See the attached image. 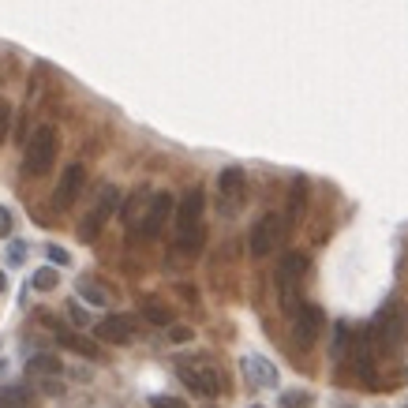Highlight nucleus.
<instances>
[{
	"label": "nucleus",
	"mask_w": 408,
	"mask_h": 408,
	"mask_svg": "<svg viewBox=\"0 0 408 408\" xmlns=\"http://www.w3.org/2000/svg\"><path fill=\"white\" fill-rule=\"evenodd\" d=\"M139 311H143V318L154 322V326H169V322H173V311L161 304V300H150V296H146L143 304H139Z\"/></svg>",
	"instance_id": "dca6fc26"
},
{
	"label": "nucleus",
	"mask_w": 408,
	"mask_h": 408,
	"mask_svg": "<svg viewBox=\"0 0 408 408\" xmlns=\"http://www.w3.org/2000/svg\"><path fill=\"white\" fill-rule=\"evenodd\" d=\"M68 318L75 322V326H87V322H90V315H87V307H83V304H79V300H71V304H68Z\"/></svg>",
	"instance_id": "bb28decb"
},
{
	"label": "nucleus",
	"mask_w": 408,
	"mask_h": 408,
	"mask_svg": "<svg viewBox=\"0 0 408 408\" xmlns=\"http://www.w3.org/2000/svg\"><path fill=\"white\" fill-rule=\"evenodd\" d=\"M251 408H266V405H251Z\"/></svg>",
	"instance_id": "2f4dec72"
},
{
	"label": "nucleus",
	"mask_w": 408,
	"mask_h": 408,
	"mask_svg": "<svg viewBox=\"0 0 408 408\" xmlns=\"http://www.w3.org/2000/svg\"><path fill=\"white\" fill-rule=\"evenodd\" d=\"M79 296L87 300V304H94V307H105V293L94 281H79Z\"/></svg>",
	"instance_id": "5701e85b"
},
{
	"label": "nucleus",
	"mask_w": 408,
	"mask_h": 408,
	"mask_svg": "<svg viewBox=\"0 0 408 408\" xmlns=\"http://www.w3.org/2000/svg\"><path fill=\"white\" fill-rule=\"evenodd\" d=\"M169 341H173V345H184V341H191V337H195V330H191V326H173V322H169Z\"/></svg>",
	"instance_id": "a878e982"
},
{
	"label": "nucleus",
	"mask_w": 408,
	"mask_h": 408,
	"mask_svg": "<svg viewBox=\"0 0 408 408\" xmlns=\"http://www.w3.org/2000/svg\"><path fill=\"white\" fill-rule=\"evenodd\" d=\"M12 229H15L12 210H8V206H0V240H8V236H12Z\"/></svg>",
	"instance_id": "c756f323"
},
{
	"label": "nucleus",
	"mask_w": 408,
	"mask_h": 408,
	"mask_svg": "<svg viewBox=\"0 0 408 408\" xmlns=\"http://www.w3.org/2000/svg\"><path fill=\"white\" fill-rule=\"evenodd\" d=\"M150 408H188L180 397H169V393H157V397H150Z\"/></svg>",
	"instance_id": "cd10ccee"
},
{
	"label": "nucleus",
	"mask_w": 408,
	"mask_h": 408,
	"mask_svg": "<svg viewBox=\"0 0 408 408\" xmlns=\"http://www.w3.org/2000/svg\"><path fill=\"white\" fill-rule=\"evenodd\" d=\"M202 210H206V195L202 188L184 191V199L173 206L176 218V251L180 255H199L202 240H206V229H202Z\"/></svg>",
	"instance_id": "f257e3e1"
},
{
	"label": "nucleus",
	"mask_w": 408,
	"mask_h": 408,
	"mask_svg": "<svg viewBox=\"0 0 408 408\" xmlns=\"http://www.w3.org/2000/svg\"><path fill=\"white\" fill-rule=\"evenodd\" d=\"M304 210H307V180L296 176V180H293V191H288V218H285V229H288V225H300V221H304Z\"/></svg>",
	"instance_id": "2eb2a0df"
},
{
	"label": "nucleus",
	"mask_w": 408,
	"mask_h": 408,
	"mask_svg": "<svg viewBox=\"0 0 408 408\" xmlns=\"http://www.w3.org/2000/svg\"><path fill=\"white\" fill-rule=\"evenodd\" d=\"M304 274H307V255L304 251H288L281 262H277V296H281V307H285V315L293 318V311L304 304L300 300V281H304Z\"/></svg>",
	"instance_id": "f03ea898"
},
{
	"label": "nucleus",
	"mask_w": 408,
	"mask_h": 408,
	"mask_svg": "<svg viewBox=\"0 0 408 408\" xmlns=\"http://www.w3.org/2000/svg\"><path fill=\"white\" fill-rule=\"evenodd\" d=\"M8 135H12V105L0 101V146L8 143Z\"/></svg>",
	"instance_id": "393cba45"
},
{
	"label": "nucleus",
	"mask_w": 408,
	"mask_h": 408,
	"mask_svg": "<svg viewBox=\"0 0 408 408\" xmlns=\"http://www.w3.org/2000/svg\"><path fill=\"white\" fill-rule=\"evenodd\" d=\"M27 371H30V374H60L64 363L52 356V352H38V356L27 360Z\"/></svg>",
	"instance_id": "f3484780"
},
{
	"label": "nucleus",
	"mask_w": 408,
	"mask_h": 408,
	"mask_svg": "<svg viewBox=\"0 0 408 408\" xmlns=\"http://www.w3.org/2000/svg\"><path fill=\"white\" fill-rule=\"evenodd\" d=\"M94 337L105 341V345H127L135 337V322H132V315H105L94 326Z\"/></svg>",
	"instance_id": "f8f14e48"
},
{
	"label": "nucleus",
	"mask_w": 408,
	"mask_h": 408,
	"mask_svg": "<svg viewBox=\"0 0 408 408\" xmlns=\"http://www.w3.org/2000/svg\"><path fill=\"white\" fill-rule=\"evenodd\" d=\"M4 262H8V266H23V262H27V244H23V240H12V244H8Z\"/></svg>",
	"instance_id": "b1692460"
},
{
	"label": "nucleus",
	"mask_w": 408,
	"mask_h": 408,
	"mask_svg": "<svg viewBox=\"0 0 408 408\" xmlns=\"http://www.w3.org/2000/svg\"><path fill=\"white\" fill-rule=\"evenodd\" d=\"M371 334L379 337V345L382 352H397V345H401V337H405V315H401V307H386L379 322L371 326Z\"/></svg>",
	"instance_id": "9d476101"
},
{
	"label": "nucleus",
	"mask_w": 408,
	"mask_h": 408,
	"mask_svg": "<svg viewBox=\"0 0 408 408\" xmlns=\"http://www.w3.org/2000/svg\"><path fill=\"white\" fill-rule=\"evenodd\" d=\"M218 191H221V210H225V213H236V210H240L244 199H248V176H244V169H240V165L221 169Z\"/></svg>",
	"instance_id": "6e6552de"
},
{
	"label": "nucleus",
	"mask_w": 408,
	"mask_h": 408,
	"mask_svg": "<svg viewBox=\"0 0 408 408\" xmlns=\"http://www.w3.org/2000/svg\"><path fill=\"white\" fill-rule=\"evenodd\" d=\"M146 199H150V191H135V195H132V199H127V202H124V210H120V218H124L127 225H132V229H135V221H139V213H143V210H146Z\"/></svg>",
	"instance_id": "aec40b11"
},
{
	"label": "nucleus",
	"mask_w": 408,
	"mask_h": 408,
	"mask_svg": "<svg viewBox=\"0 0 408 408\" xmlns=\"http://www.w3.org/2000/svg\"><path fill=\"white\" fill-rule=\"evenodd\" d=\"M45 255H49V262H52V266H68V262H71V255L64 251L60 244H49V248H45Z\"/></svg>",
	"instance_id": "c85d7f7f"
},
{
	"label": "nucleus",
	"mask_w": 408,
	"mask_h": 408,
	"mask_svg": "<svg viewBox=\"0 0 408 408\" xmlns=\"http://www.w3.org/2000/svg\"><path fill=\"white\" fill-rule=\"evenodd\" d=\"M349 352H352V330L345 326V322H337V326H334V349H330V356H334V360H349Z\"/></svg>",
	"instance_id": "6ab92c4d"
},
{
	"label": "nucleus",
	"mask_w": 408,
	"mask_h": 408,
	"mask_svg": "<svg viewBox=\"0 0 408 408\" xmlns=\"http://www.w3.org/2000/svg\"><path fill=\"white\" fill-rule=\"evenodd\" d=\"M57 341H60L64 349H71V352H79V356H87V360H94V356H98V349H94V345H87V341H83L79 334H68V330H64V326H57Z\"/></svg>",
	"instance_id": "a211bd4d"
},
{
	"label": "nucleus",
	"mask_w": 408,
	"mask_h": 408,
	"mask_svg": "<svg viewBox=\"0 0 408 408\" xmlns=\"http://www.w3.org/2000/svg\"><path fill=\"white\" fill-rule=\"evenodd\" d=\"M401 408H408V405H401Z\"/></svg>",
	"instance_id": "473e14b6"
},
{
	"label": "nucleus",
	"mask_w": 408,
	"mask_h": 408,
	"mask_svg": "<svg viewBox=\"0 0 408 408\" xmlns=\"http://www.w3.org/2000/svg\"><path fill=\"white\" fill-rule=\"evenodd\" d=\"M176 374H180V382H184L191 393H199V397H218L221 393V374L206 360H180Z\"/></svg>",
	"instance_id": "20e7f679"
},
{
	"label": "nucleus",
	"mask_w": 408,
	"mask_h": 408,
	"mask_svg": "<svg viewBox=\"0 0 408 408\" xmlns=\"http://www.w3.org/2000/svg\"><path fill=\"white\" fill-rule=\"evenodd\" d=\"M371 334H360V337H352V352H349V360L356 363V374H360V382L363 386H371Z\"/></svg>",
	"instance_id": "4468645a"
},
{
	"label": "nucleus",
	"mask_w": 408,
	"mask_h": 408,
	"mask_svg": "<svg viewBox=\"0 0 408 408\" xmlns=\"http://www.w3.org/2000/svg\"><path fill=\"white\" fill-rule=\"evenodd\" d=\"M116 206H120V191H116L113 184H105V188H101V195H98V202H94V210H90L87 218H83V225H79V240H83V244L98 240L101 225L116 213Z\"/></svg>",
	"instance_id": "423d86ee"
},
{
	"label": "nucleus",
	"mask_w": 408,
	"mask_h": 408,
	"mask_svg": "<svg viewBox=\"0 0 408 408\" xmlns=\"http://www.w3.org/2000/svg\"><path fill=\"white\" fill-rule=\"evenodd\" d=\"M83 184H87V169H83L79 161H75V165L64 169L60 184H57V191H52V206H57V210H68V206H75V199H79Z\"/></svg>",
	"instance_id": "9b49d317"
},
{
	"label": "nucleus",
	"mask_w": 408,
	"mask_h": 408,
	"mask_svg": "<svg viewBox=\"0 0 408 408\" xmlns=\"http://www.w3.org/2000/svg\"><path fill=\"white\" fill-rule=\"evenodd\" d=\"M30 285H34L38 293H52V288L60 285V274H57V266H41V270H34V277H30Z\"/></svg>",
	"instance_id": "412c9836"
},
{
	"label": "nucleus",
	"mask_w": 408,
	"mask_h": 408,
	"mask_svg": "<svg viewBox=\"0 0 408 408\" xmlns=\"http://www.w3.org/2000/svg\"><path fill=\"white\" fill-rule=\"evenodd\" d=\"M57 127L52 124H41L34 135L27 139V154H23V173L27 176H45L57 161Z\"/></svg>",
	"instance_id": "7ed1b4c3"
},
{
	"label": "nucleus",
	"mask_w": 408,
	"mask_h": 408,
	"mask_svg": "<svg viewBox=\"0 0 408 408\" xmlns=\"http://www.w3.org/2000/svg\"><path fill=\"white\" fill-rule=\"evenodd\" d=\"M322 322H326V318H322V307H315V304H300L293 311V341H296V349H311V345H315Z\"/></svg>",
	"instance_id": "1a4fd4ad"
},
{
	"label": "nucleus",
	"mask_w": 408,
	"mask_h": 408,
	"mask_svg": "<svg viewBox=\"0 0 408 408\" xmlns=\"http://www.w3.org/2000/svg\"><path fill=\"white\" fill-rule=\"evenodd\" d=\"M240 367L248 371V379H251L255 386H266V390H274V386H277V367H274L266 356H244Z\"/></svg>",
	"instance_id": "ddd939ff"
},
{
	"label": "nucleus",
	"mask_w": 408,
	"mask_h": 408,
	"mask_svg": "<svg viewBox=\"0 0 408 408\" xmlns=\"http://www.w3.org/2000/svg\"><path fill=\"white\" fill-rule=\"evenodd\" d=\"M277 405H281V408H311V405H315V397H311L307 390H285Z\"/></svg>",
	"instance_id": "4be33fe9"
},
{
	"label": "nucleus",
	"mask_w": 408,
	"mask_h": 408,
	"mask_svg": "<svg viewBox=\"0 0 408 408\" xmlns=\"http://www.w3.org/2000/svg\"><path fill=\"white\" fill-rule=\"evenodd\" d=\"M4 288H8V281H4V274H0V293H4Z\"/></svg>",
	"instance_id": "7c9ffc66"
},
{
	"label": "nucleus",
	"mask_w": 408,
	"mask_h": 408,
	"mask_svg": "<svg viewBox=\"0 0 408 408\" xmlns=\"http://www.w3.org/2000/svg\"><path fill=\"white\" fill-rule=\"evenodd\" d=\"M281 232H285V218L281 213H262L259 221H255V229H251V236H248V248H251V255L255 259H266L277 244H281Z\"/></svg>",
	"instance_id": "0eeeda50"
},
{
	"label": "nucleus",
	"mask_w": 408,
	"mask_h": 408,
	"mask_svg": "<svg viewBox=\"0 0 408 408\" xmlns=\"http://www.w3.org/2000/svg\"><path fill=\"white\" fill-rule=\"evenodd\" d=\"M173 206H176V199L169 195V191H154V195L146 199V210L139 213L135 232L143 236V240H154V236H161V229H165V221L173 218Z\"/></svg>",
	"instance_id": "39448f33"
}]
</instances>
